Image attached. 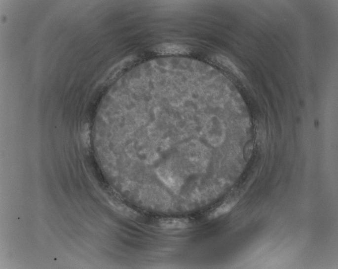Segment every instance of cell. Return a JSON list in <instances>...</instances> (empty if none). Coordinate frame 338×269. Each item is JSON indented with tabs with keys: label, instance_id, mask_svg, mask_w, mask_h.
<instances>
[{
	"label": "cell",
	"instance_id": "5b68a950",
	"mask_svg": "<svg viewBox=\"0 0 338 269\" xmlns=\"http://www.w3.org/2000/svg\"><path fill=\"white\" fill-rule=\"evenodd\" d=\"M235 203H236L235 202L223 203L218 208H217L215 210H214V212L212 213L210 216L212 217V218H215L228 213V211L231 210V209L233 207Z\"/></svg>",
	"mask_w": 338,
	"mask_h": 269
},
{
	"label": "cell",
	"instance_id": "6da1fadb",
	"mask_svg": "<svg viewBox=\"0 0 338 269\" xmlns=\"http://www.w3.org/2000/svg\"><path fill=\"white\" fill-rule=\"evenodd\" d=\"M205 133L208 142L213 145L218 146L224 142L225 137V126L218 119L214 118L208 122Z\"/></svg>",
	"mask_w": 338,
	"mask_h": 269
},
{
	"label": "cell",
	"instance_id": "7a4b0ae2",
	"mask_svg": "<svg viewBox=\"0 0 338 269\" xmlns=\"http://www.w3.org/2000/svg\"><path fill=\"white\" fill-rule=\"evenodd\" d=\"M155 53L162 55L188 54L190 53V48L186 45L164 43L156 45L153 47Z\"/></svg>",
	"mask_w": 338,
	"mask_h": 269
},
{
	"label": "cell",
	"instance_id": "277c9868",
	"mask_svg": "<svg viewBox=\"0 0 338 269\" xmlns=\"http://www.w3.org/2000/svg\"><path fill=\"white\" fill-rule=\"evenodd\" d=\"M212 59L215 63H218L220 66L230 70L234 74L238 76L241 75L238 67L227 57L222 55L216 54L213 57Z\"/></svg>",
	"mask_w": 338,
	"mask_h": 269
},
{
	"label": "cell",
	"instance_id": "3957f363",
	"mask_svg": "<svg viewBox=\"0 0 338 269\" xmlns=\"http://www.w3.org/2000/svg\"><path fill=\"white\" fill-rule=\"evenodd\" d=\"M159 225L164 229H182L188 227L189 221L185 219L167 218V219H162L159 220Z\"/></svg>",
	"mask_w": 338,
	"mask_h": 269
}]
</instances>
